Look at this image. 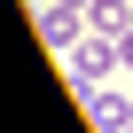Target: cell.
I'll return each mask as SVG.
<instances>
[{
    "label": "cell",
    "mask_w": 133,
    "mask_h": 133,
    "mask_svg": "<svg viewBox=\"0 0 133 133\" xmlns=\"http://www.w3.org/2000/svg\"><path fill=\"white\" fill-rule=\"evenodd\" d=\"M117 63H125V55H117V39H102V31H94V39H78V47H71V78H78V86H94V78H110V71H117Z\"/></svg>",
    "instance_id": "cell-1"
},
{
    "label": "cell",
    "mask_w": 133,
    "mask_h": 133,
    "mask_svg": "<svg viewBox=\"0 0 133 133\" xmlns=\"http://www.w3.org/2000/svg\"><path fill=\"white\" fill-rule=\"evenodd\" d=\"M86 117H94V133H125V125H133V110H125L117 94H94V86H86Z\"/></svg>",
    "instance_id": "cell-2"
},
{
    "label": "cell",
    "mask_w": 133,
    "mask_h": 133,
    "mask_svg": "<svg viewBox=\"0 0 133 133\" xmlns=\"http://www.w3.org/2000/svg\"><path fill=\"white\" fill-rule=\"evenodd\" d=\"M86 24H94L102 39H125V31H133V8H125V0H94V8H86Z\"/></svg>",
    "instance_id": "cell-3"
},
{
    "label": "cell",
    "mask_w": 133,
    "mask_h": 133,
    "mask_svg": "<svg viewBox=\"0 0 133 133\" xmlns=\"http://www.w3.org/2000/svg\"><path fill=\"white\" fill-rule=\"evenodd\" d=\"M117 55H125V71H133V31H125V39H117Z\"/></svg>",
    "instance_id": "cell-4"
},
{
    "label": "cell",
    "mask_w": 133,
    "mask_h": 133,
    "mask_svg": "<svg viewBox=\"0 0 133 133\" xmlns=\"http://www.w3.org/2000/svg\"><path fill=\"white\" fill-rule=\"evenodd\" d=\"M55 8H78V16H86V8H94V0H55Z\"/></svg>",
    "instance_id": "cell-5"
},
{
    "label": "cell",
    "mask_w": 133,
    "mask_h": 133,
    "mask_svg": "<svg viewBox=\"0 0 133 133\" xmlns=\"http://www.w3.org/2000/svg\"><path fill=\"white\" fill-rule=\"evenodd\" d=\"M125 133H133V125H125Z\"/></svg>",
    "instance_id": "cell-6"
}]
</instances>
